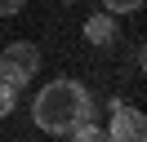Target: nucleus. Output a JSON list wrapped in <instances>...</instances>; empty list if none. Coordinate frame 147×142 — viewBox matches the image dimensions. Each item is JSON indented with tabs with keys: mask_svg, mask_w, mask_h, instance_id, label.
<instances>
[{
	"mask_svg": "<svg viewBox=\"0 0 147 142\" xmlns=\"http://www.w3.org/2000/svg\"><path fill=\"white\" fill-rule=\"evenodd\" d=\"M85 115H94V98H89V89H85L80 80H49L36 93V102H31L36 129L58 133V138H63L76 120H85Z\"/></svg>",
	"mask_w": 147,
	"mask_h": 142,
	"instance_id": "obj_1",
	"label": "nucleus"
},
{
	"mask_svg": "<svg viewBox=\"0 0 147 142\" xmlns=\"http://www.w3.org/2000/svg\"><path fill=\"white\" fill-rule=\"evenodd\" d=\"M40 71V49L27 40H9L0 49V80H9L13 89H27L31 76Z\"/></svg>",
	"mask_w": 147,
	"mask_h": 142,
	"instance_id": "obj_2",
	"label": "nucleus"
},
{
	"mask_svg": "<svg viewBox=\"0 0 147 142\" xmlns=\"http://www.w3.org/2000/svg\"><path fill=\"white\" fill-rule=\"evenodd\" d=\"M102 138H116V142H143L147 138V124H143V111L138 107H125V102H111V129Z\"/></svg>",
	"mask_w": 147,
	"mask_h": 142,
	"instance_id": "obj_3",
	"label": "nucleus"
},
{
	"mask_svg": "<svg viewBox=\"0 0 147 142\" xmlns=\"http://www.w3.org/2000/svg\"><path fill=\"white\" fill-rule=\"evenodd\" d=\"M85 40L89 44H111L116 40V13H107V9H98V13H89L85 18Z\"/></svg>",
	"mask_w": 147,
	"mask_h": 142,
	"instance_id": "obj_4",
	"label": "nucleus"
},
{
	"mask_svg": "<svg viewBox=\"0 0 147 142\" xmlns=\"http://www.w3.org/2000/svg\"><path fill=\"white\" fill-rule=\"evenodd\" d=\"M67 138H80V142H98V138H102V129H98V124L89 120V115H85V120H76L71 129H67Z\"/></svg>",
	"mask_w": 147,
	"mask_h": 142,
	"instance_id": "obj_5",
	"label": "nucleus"
},
{
	"mask_svg": "<svg viewBox=\"0 0 147 142\" xmlns=\"http://www.w3.org/2000/svg\"><path fill=\"white\" fill-rule=\"evenodd\" d=\"M13 98H18V89H13L9 80H0V120H5V115L13 111Z\"/></svg>",
	"mask_w": 147,
	"mask_h": 142,
	"instance_id": "obj_6",
	"label": "nucleus"
},
{
	"mask_svg": "<svg viewBox=\"0 0 147 142\" xmlns=\"http://www.w3.org/2000/svg\"><path fill=\"white\" fill-rule=\"evenodd\" d=\"M102 9H107V13H138L143 0H102Z\"/></svg>",
	"mask_w": 147,
	"mask_h": 142,
	"instance_id": "obj_7",
	"label": "nucleus"
},
{
	"mask_svg": "<svg viewBox=\"0 0 147 142\" xmlns=\"http://www.w3.org/2000/svg\"><path fill=\"white\" fill-rule=\"evenodd\" d=\"M22 5H27V0H0V18H13Z\"/></svg>",
	"mask_w": 147,
	"mask_h": 142,
	"instance_id": "obj_8",
	"label": "nucleus"
},
{
	"mask_svg": "<svg viewBox=\"0 0 147 142\" xmlns=\"http://www.w3.org/2000/svg\"><path fill=\"white\" fill-rule=\"evenodd\" d=\"M63 5H71V0H63Z\"/></svg>",
	"mask_w": 147,
	"mask_h": 142,
	"instance_id": "obj_9",
	"label": "nucleus"
}]
</instances>
